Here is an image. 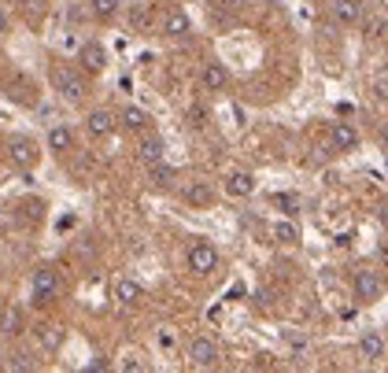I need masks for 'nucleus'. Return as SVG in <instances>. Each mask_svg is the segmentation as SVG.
Listing matches in <instances>:
<instances>
[{"instance_id":"5701e85b","label":"nucleus","mask_w":388,"mask_h":373,"mask_svg":"<svg viewBox=\"0 0 388 373\" xmlns=\"http://www.w3.org/2000/svg\"><path fill=\"white\" fill-rule=\"evenodd\" d=\"M93 15L100 23H111L119 15V0H93Z\"/></svg>"},{"instance_id":"f03ea898","label":"nucleus","mask_w":388,"mask_h":373,"mask_svg":"<svg viewBox=\"0 0 388 373\" xmlns=\"http://www.w3.org/2000/svg\"><path fill=\"white\" fill-rule=\"evenodd\" d=\"M63 281H59V270L56 266H37L34 270V281H30V300L37 307H48L52 300H59Z\"/></svg>"},{"instance_id":"9d476101","label":"nucleus","mask_w":388,"mask_h":373,"mask_svg":"<svg viewBox=\"0 0 388 373\" xmlns=\"http://www.w3.org/2000/svg\"><path fill=\"white\" fill-rule=\"evenodd\" d=\"M200 85H204V93H222L225 85H230V71H225L222 63H204Z\"/></svg>"},{"instance_id":"412c9836","label":"nucleus","mask_w":388,"mask_h":373,"mask_svg":"<svg viewBox=\"0 0 388 373\" xmlns=\"http://www.w3.org/2000/svg\"><path fill=\"white\" fill-rule=\"evenodd\" d=\"M163 34L167 37H185L189 34V15L185 11H170L167 23H163Z\"/></svg>"},{"instance_id":"393cba45","label":"nucleus","mask_w":388,"mask_h":373,"mask_svg":"<svg viewBox=\"0 0 388 373\" xmlns=\"http://www.w3.org/2000/svg\"><path fill=\"white\" fill-rule=\"evenodd\" d=\"M8 30H11V15L0 8V34H8Z\"/></svg>"},{"instance_id":"2eb2a0df","label":"nucleus","mask_w":388,"mask_h":373,"mask_svg":"<svg viewBox=\"0 0 388 373\" xmlns=\"http://www.w3.org/2000/svg\"><path fill=\"white\" fill-rule=\"evenodd\" d=\"M163 152H167L163 137H159V134H148V129H144V137H141V144H137V155H141V163L148 167V163H155V159H163Z\"/></svg>"},{"instance_id":"a211bd4d","label":"nucleus","mask_w":388,"mask_h":373,"mask_svg":"<svg viewBox=\"0 0 388 373\" xmlns=\"http://www.w3.org/2000/svg\"><path fill=\"white\" fill-rule=\"evenodd\" d=\"M71 148H74V134H71V126H52V129H48V152L67 155Z\"/></svg>"},{"instance_id":"4468645a","label":"nucleus","mask_w":388,"mask_h":373,"mask_svg":"<svg viewBox=\"0 0 388 373\" xmlns=\"http://www.w3.org/2000/svg\"><path fill=\"white\" fill-rule=\"evenodd\" d=\"M333 19L341 26H359L363 23V0H333Z\"/></svg>"},{"instance_id":"6ab92c4d","label":"nucleus","mask_w":388,"mask_h":373,"mask_svg":"<svg viewBox=\"0 0 388 373\" xmlns=\"http://www.w3.org/2000/svg\"><path fill=\"white\" fill-rule=\"evenodd\" d=\"M119 122H122L126 129H134V134H144V129L152 126L148 111H141V107H122V111H119Z\"/></svg>"},{"instance_id":"f257e3e1","label":"nucleus","mask_w":388,"mask_h":373,"mask_svg":"<svg viewBox=\"0 0 388 373\" xmlns=\"http://www.w3.org/2000/svg\"><path fill=\"white\" fill-rule=\"evenodd\" d=\"M52 89H56L67 104H82L86 96H89L86 74L74 71V67H52Z\"/></svg>"},{"instance_id":"bb28decb","label":"nucleus","mask_w":388,"mask_h":373,"mask_svg":"<svg viewBox=\"0 0 388 373\" xmlns=\"http://www.w3.org/2000/svg\"><path fill=\"white\" fill-rule=\"evenodd\" d=\"M381 144H384V148H388V122L381 126Z\"/></svg>"},{"instance_id":"4be33fe9","label":"nucleus","mask_w":388,"mask_h":373,"mask_svg":"<svg viewBox=\"0 0 388 373\" xmlns=\"http://www.w3.org/2000/svg\"><path fill=\"white\" fill-rule=\"evenodd\" d=\"M274 240H278V244H300V225L296 222H278L274 225Z\"/></svg>"},{"instance_id":"1a4fd4ad","label":"nucleus","mask_w":388,"mask_h":373,"mask_svg":"<svg viewBox=\"0 0 388 373\" xmlns=\"http://www.w3.org/2000/svg\"><path fill=\"white\" fill-rule=\"evenodd\" d=\"M252 192H255V174L233 170L230 177H225V196H230V200H248Z\"/></svg>"},{"instance_id":"423d86ee","label":"nucleus","mask_w":388,"mask_h":373,"mask_svg":"<svg viewBox=\"0 0 388 373\" xmlns=\"http://www.w3.org/2000/svg\"><path fill=\"white\" fill-rule=\"evenodd\" d=\"M351 288H355V300H363V303H377L381 300V292H384V281H381V273L377 270H359L351 278Z\"/></svg>"},{"instance_id":"f8f14e48","label":"nucleus","mask_w":388,"mask_h":373,"mask_svg":"<svg viewBox=\"0 0 388 373\" xmlns=\"http://www.w3.org/2000/svg\"><path fill=\"white\" fill-rule=\"evenodd\" d=\"M384 355H388L384 336H381V333H363V340H359V359H363V362H381Z\"/></svg>"},{"instance_id":"39448f33","label":"nucleus","mask_w":388,"mask_h":373,"mask_svg":"<svg viewBox=\"0 0 388 373\" xmlns=\"http://www.w3.org/2000/svg\"><path fill=\"white\" fill-rule=\"evenodd\" d=\"M185 359H189L192 369H211V366H218V344H215L211 336H196L189 344Z\"/></svg>"},{"instance_id":"20e7f679","label":"nucleus","mask_w":388,"mask_h":373,"mask_svg":"<svg viewBox=\"0 0 388 373\" xmlns=\"http://www.w3.org/2000/svg\"><path fill=\"white\" fill-rule=\"evenodd\" d=\"M8 159L19 170H34L41 163V148H37V141L34 137H26V134H15L8 141Z\"/></svg>"},{"instance_id":"6e6552de","label":"nucleus","mask_w":388,"mask_h":373,"mask_svg":"<svg viewBox=\"0 0 388 373\" xmlns=\"http://www.w3.org/2000/svg\"><path fill=\"white\" fill-rule=\"evenodd\" d=\"M78 63L89 71V74H100L107 67V48L100 41H86L82 45V52H78Z\"/></svg>"},{"instance_id":"dca6fc26","label":"nucleus","mask_w":388,"mask_h":373,"mask_svg":"<svg viewBox=\"0 0 388 373\" xmlns=\"http://www.w3.org/2000/svg\"><path fill=\"white\" fill-rule=\"evenodd\" d=\"M333 148L336 152L359 148V129H355L351 122H333Z\"/></svg>"},{"instance_id":"9b49d317","label":"nucleus","mask_w":388,"mask_h":373,"mask_svg":"<svg viewBox=\"0 0 388 373\" xmlns=\"http://www.w3.org/2000/svg\"><path fill=\"white\" fill-rule=\"evenodd\" d=\"M174 182H177V170H174L170 163H163V159H155V163H148V185H152L155 192H167V189H174Z\"/></svg>"},{"instance_id":"a878e982","label":"nucleus","mask_w":388,"mask_h":373,"mask_svg":"<svg viewBox=\"0 0 388 373\" xmlns=\"http://www.w3.org/2000/svg\"><path fill=\"white\" fill-rule=\"evenodd\" d=\"M281 207H288V215H296V196H278Z\"/></svg>"},{"instance_id":"aec40b11","label":"nucleus","mask_w":388,"mask_h":373,"mask_svg":"<svg viewBox=\"0 0 388 373\" xmlns=\"http://www.w3.org/2000/svg\"><path fill=\"white\" fill-rule=\"evenodd\" d=\"M115 300H119V303H126V307H134V303H141V300H144V288H141L137 281L122 278V281L115 285Z\"/></svg>"},{"instance_id":"b1692460","label":"nucleus","mask_w":388,"mask_h":373,"mask_svg":"<svg viewBox=\"0 0 388 373\" xmlns=\"http://www.w3.org/2000/svg\"><path fill=\"white\" fill-rule=\"evenodd\" d=\"M374 89H377L381 100H388V71H381V74L374 78Z\"/></svg>"},{"instance_id":"ddd939ff","label":"nucleus","mask_w":388,"mask_h":373,"mask_svg":"<svg viewBox=\"0 0 388 373\" xmlns=\"http://www.w3.org/2000/svg\"><path fill=\"white\" fill-rule=\"evenodd\" d=\"M8 96L15 104H23V107H34L37 104V85L19 74V78H11V82H8Z\"/></svg>"},{"instance_id":"7ed1b4c3","label":"nucleus","mask_w":388,"mask_h":373,"mask_svg":"<svg viewBox=\"0 0 388 373\" xmlns=\"http://www.w3.org/2000/svg\"><path fill=\"white\" fill-rule=\"evenodd\" d=\"M185 263L196 278H211V273L218 270V263H222V255H218V248L211 244V240H196V244H189Z\"/></svg>"},{"instance_id":"f3484780","label":"nucleus","mask_w":388,"mask_h":373,"mask_svg":"<svg viewBox=\"0 0 388 373\" xmlns=\"http://www.w3.org/2000/svg\"><path fill=\"white\" fill-rule=\"evenodd\" d=\"M185 203H189V207H211V203H215L211 182H189V185H185Z\"/></svg>"},{"instance_id":"0eeeda50","label":"nucleus","mask_w":388,"mask_h":373,"mask_svg":"<svg viewBox=\"0 0 388 373\" xmlns=\"http://www.w3.org/2000/svg\"><path fill=\"white\" fill-rule=\"evenodd\" d=\"M115 126H119V115L111 107H96V111H89V115H86V134L93 141L111 137V134H115Z\"/></svg>"}]
</instances>
